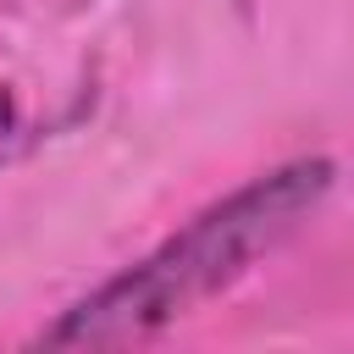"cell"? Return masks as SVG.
Instances as JSON below:
<instances>
[{"label": "cell", "mask_w": 354, "mask_h": 354, "mask_svg": "<svg viewBox=\"0 0 354 354\" xmlns=\"http://www.w3.org/2000/svg\"><path fill=\"white\" fill-rule=\"evenodd\" d=\"M11 133H17V100L0 88V155H6V144H11Z\"/></svg>", "instance_id": "obj_2"}, {"label": "cell", "mask_w": 354, "mask_h": 354, "mask_svg": "<svg viewBox=\"0 0 354 354\" xmlns=\"http://www.w3.org/2000/svg\"><path fill=\"white\" fill-rule=\"evenodd\" d=\"M332 177L337 166L321 155L249 177L227 199L188 216L138 266L116 271L111 282L66 304L39 332V348H122V343L160 337L166 326L199 315L210 299L238 288L266 254H277L299 232V221L326 199Z\"/></svg>", "instance_id": "obj_1"}]
</instances>
